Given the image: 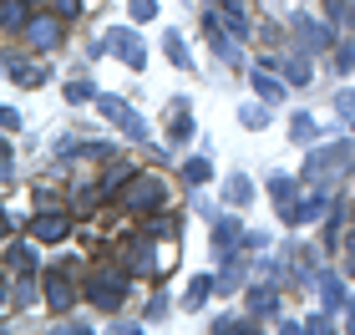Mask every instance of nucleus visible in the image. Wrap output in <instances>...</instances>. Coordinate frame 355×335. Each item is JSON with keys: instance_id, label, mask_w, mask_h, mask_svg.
<instances>
[{"instance_id": "1", "label": "nucleus", "mask_w": 355, "mask_h": 335, "mask_svg": "<svg viewBox=\"0 0 355 335\" xmlns=\"http://www.w3.org/2000/svg\"><path fill=\"white\" fill-rule=\"evenodd\" d=\"M122 203H127V209H137V214H157L168 203V183L157 178V173H137V178L122 188Z\"/></svg>"}, {"instance_id": "2", "label": "nucleus", "mask_w": 355, "mask_h": 335, "mask_svg": "<svg viewBox=\"0 0 355 335\" xmlns=\"http://www.w3.org/2000/svg\"><path fill=\"white\" fill-rule=\"evenodd\" d=\"M350 168V142H330V148H315L304 157V183H320L330 173H345Z\"/></svg>"}, {"instance_id": "3", "label": "nucleus", "mask_w": 355, "mask_h": 335, "mask_svg": "<svg viewBox=\"0 0 355 335\" xmlns=\"http://www.w3.org/2000/svg\"><path fill=\"white\" fill-rule=\"evenodd\" d=\"M96 107H102V117H107V122H117V127H122V132L132 137V142H148V122H142V117H137V112L127 107V102H117V97H102V92H96Z\"/></svg>"}, {"instance_id": "4", "label": "nucleus", "mask_w": 355, "mask_h": 335, "mask_svg": "<svg viewBox=\"0 0 355 335\" xmlns=\"http://www.w3.org/2000/svg\"><path fill=\"white\" fill-rule=\"evenodd\" d=\"M122 295H127V284H122L117 269H102V275H92V284H87V300L96 310H117Z\"/></svg>"}, {"instance_id": "5", "label": "nucleus", "mask_w": 355, "mask_h": 335, "mask_svg": "<svg viewBox=\"0 0 355 335\" xmlns=\"http://www.w3.org/2000/svg\"><path fill=\"white\" fill-rule=\"evenodd\" d=\"M41 290H46V305H51L56 315L76 305V284H71V275H67V264L51 269V275H41Z\"/></svg>"}, {"instance_id": "6", "label": "nucleus", "mask_w": 355, "mask_h": 335, "mask_svg": "<svg viewBox=\"0 0 355 335\" xmlns=\"http://www.w3.org/2000/svg\"><path fill=\"white\" fill-rule=\"evenodd\" d=\"M61 26H67V21H61L56 10H51V15H31L26 41H31V46H41V51H56V46H61Z\"/></svg>"}, {"instance_id": "7", "label": "nucleus", "mask_w": 355, "mask_h": 335, "mask_svg": "<svg viewBox=\"0 0 355 335\" xmlns=\"http://www.w3.org/2000/svg\"><path fill=\"white\" fill-rule=\"evenodd\" d=\"M107 36H112V51H117L132 71L142 67V61H148V46H142V36H137L132 26H117V31H107Z\"/></svg>"}, {"instance_id": "8", "label": "nucleus", "mask_w": 355, "mask_h": 335, "mask_svg": "<svg viewBox=\"0 0 355 335\" xmlns=\"http://www.w3.org/2000/svg\"><path fill=\"white\" fill-rule=\"evenodd\" d=\"M67 234H71V214H41V218H31V239H36V244H61Z\"/></svg>"}, {"instance_id": "9", "label": "nucleus", "mask_w": 355, "mask_h": 335, "mask_svg": "<svg viewBox=\"0 0 355 335\" xmlns=\"http://www.w3.org/2000/svg\"><path fill=\"white\" fill-rule=\"evenodd\" d=\"M295 31H300L304 51H325V46L335 41V36H330V26H325V21H315V15H295Z\"/></svg>"}, {"instance_id": "10", "label": "nucleus", "mask_w": 355, "mask_h": 335, "mask_svg": "<svg viewBox=\"0 0 355 335\" xmlns=\"http://www.w3.org/2000/svg\"><path fill=\"white\" fill-rule=\"evenodd\" d=\"M320 214H330V194H325V188L310 194L304 203H289V209H284V223H310V218H320Z\"/></svg>"}, {"instance_id": "11", "label": "nucleus", "mask_w": 355, "mask_h": 335, "mask_svg": "<svg viewBox=\"0 0 355 335\" xmlns=\"http://www.w3.org/2000/svg\"><path fill=\"white\" fill-rule=\"evenodd\" d=\"M249 82H254V92H259L269 107H279V102H284V82H279V76H274L269 67H254V71H249Z\"/></svg>"}, {"instance_id": "12", "label": "nucleus", "mask_w": 355, "mask_h": 335, "mask_svg": "<svg viewBox=\"0 0 355 335\" xmlns=\"http://www.w3.org/2000/svg\"><path fill=\"white\" fill-rule=\"evenodd\" d=\"M6 76H10V82H21V87H41L46 82V67H31V61H21V56H6Z\"/></svg>"}, {"instance_id": "13", "label": "nucleus", "mask_w": 355, "mask_h": 335, "mask_svg": "<svg viewBox=\"0 0 355 335\" xmlns=\"http://www.w3.org/2000/svg\"><path fill=\"white\" fill-rule=\"evenodd\" d=\"M279 305V280L274 284H259V290H249V315H269Z\"/></svg>"}, {"instance_id": "14", "label": "nucleus", "mask_w": 355, "mask_h": 335, "mask_svg": "<svg viewBox=\"0 0 355 335\" xmlns=\"http://www.w3.org/2000/svg\"><path fill=\"white\" fill-rule=\"evenodd\" d=\"M214 21H218L223 31H229V36H244V31H249V21H244V10H239V6H223V10H214Z\"/></svg>"}, {"instance_id": "15", "label": "nucleus", "mask_w": 355, "mask_h": 335, "mask_svg": "<svg viewBox=\"0 0 355 335\" xmlns=\"http://www.w3.org/2000/svg\"><path fill=\"white\" fill-rule=\"evenodd\" d=\"M26 6H31V0H6V10H0V21H6V31H26V26H31Z\"/></svg>"}, {"instance_id": "16", "label": "nucleus", "mask_w": 355, "mask_h": 335, "mask_svg": "<svg viewBox=\"0 0 355 335\" xmlns=\"http://www.w3.org/2000/svg\"><path fill=\"white\" fill-rule=\"evenodd\" d=\"M234 239H249V234H239V223H234V218H218V229H214V249H218V254H229V249H234Z\"/></svg>"}, {"instance_id": "17", "label": "nucleus", "mask_w": 355, "mask_h": 335, "mask_svg": "<svg viewBox=\"0 0 355 335\" xmlns=\"http://www.w3.org/2000/svg\"><path fill=\"white\" fill-rule=\"evenodd\" d=\"M269 194H274V209H289V203H295V178H279V173H274L269 178Z\"/></svg>"}, {"instance_id": "18", "label": "nucleus", "mask_w": 355, "mask_h": 335, "mask_svg": "<svg viewBox=\"0 0 355 335\" xmlns=\"http://www.w3.org/2000/svg\"><path fill=\"white\" fill-rule=\"evenodd\" d=\"M214 290H218V284H214V280H208V275H198V280H193V284H188V295H183V305H188V310H198V305H203V300H208V295H214Z\"/></svg>"}, {"instance_id": "19", "label": "nucleus", "mask_w": 355, "mask_h": 335, "mask_svg": "<svg viewBox=\"0 0 355 335\" xmlns=\"http://www.w3.org/2000/svg\"><path fill=\"white\" fill-rule=\"evenodd\" d=\"M223 194H229V203H239V209H244V203L254 198V183L244 178V173H234V178L223 183Z\"/></svg>"}, {"instance_id": "20", "label": "nucleus", "mask_w": 355, "mask_h": 335, "mask_svg": "<svg viewBox=\"0 0 355 335\" xmlns=\"http://www.w3.org/2000/svg\"><path fill=\"white\" fill-rule=\"evenodd\" d=\"M6 264H10V269H36V249H31V244H21V239H15V244L6 249Z\"/></svg>"}, {"instance_id": "21", "label": "nucleus", "mask_w": 355, "mask_h": 335, "mask_svg": "<svg viewBox=\"0 0 355 335\" xmlns=\"http://www.w3.org/2000/svg\"><path fill=\"white\" fill-rule=\"evenodd\" d=\"M26 300H36V275L21 280V284H10V295H6V310H21Z\"/></svg>"}, {"instance_id": "22", "label": "nucleus", "mask_w": 355, "mask_h": 335, "mask_svg": "<svg viewBox=\"0 0 355 335\" xmlns=\"http://www.w3.org/2000/svg\"><path fill=\"white\" fill-rule=\"evenodd\" d=\"M320 280V300H325V305L335 310V305H340V300H345V290H340V280H335V275H315Z\"/></svg>"}, {"instance_id": "23", "label": "nucleus", "mask_w": 355, "mask_h": 335, "mask_svg": "<svg viewBox=\"0 0 355 335\" xmlns=\"http://www.w3.org/2000/svg\"><path fill=\"white\" fill-rule=\"evenodd\" d=\"M239 117H244V127H254V132H259V127L269 122V102H249V107H239Z\"/></svg>"}, {"instance_id": "24", "label": "nucleus", "mask_w": 355, "mask_h": 335, "mask_svg": "<svg viewBox=\"0 0 355 335\" xmlns=\"http://www.w3.org/2000/svg\"><path fill=\"white\" fill-rule=\"evenodd\" d=\"M163 51H168V61H173V67H193V56H188L183 36H163Z\"/></svg>"}, {"instance_id": "25", "label": "nucleus", "mask_w": 355, "mask_h": 335, "mask_svg": "<svg viewBox=\"0 0 355 335\" xmlns=\"http://www.w3.org/2000/svg\"><path fill=\"white\" fill-rule=\"evenodd\" d=\"M173 112H178V117H173V127H168V137H173V142H188V137H193V122L183 117V102H173Z\"/></svg>"}, {"instance_id": "26", "label": "nucleus", "mask_w": 355, "mask_h": 335, "mask_svg": "<svg viewBox=\"0 0 355 335\" xmlns=\"http://www.w3.org/2000/svg\"><path fill=\"white\" fill-rule=\"evenodd\" d=\"M67 102H96V87L87 76H76V82H67Z\"/></svg>"}, {"instance_id": "27", "label": "nucleus", "mask_w": 355, "mask_h": 335, "mask_svg": "<svg viewBox=\"0 0 355 335\" xmlns=\"http://www.w3.org/2000/svg\"><path fill=\"white\" fill-rule=\"evenodd\" d=\"M183 173H188V183H208V178H214V163H208V157H193Z\"/></svg>"}, {"instance_id": "28", "label": "nucleus", "mask_w": 355, "mask_h": 335, "mask_svg": "<svg viewBox=\"0 0 355 335\" xmlns=\"http://www.w3.org/2000/svg\"><path fill=\"white\" fill-rule=\"evenodd\" d=\"M289 82H295V87L310 82V56H289Z\"/></svg>"}, {"instance_id": "29", "label": "nucleus", "mask_w": 355, "mask_h": 335, "mask_svg": "<svg viewBox=\"0 0 355 335\" xmlns=\"http://www.w3.org/2000/svg\"><path fill=\"white\" fill-rule=\"evenodd\" d=\"M157 15V0H132V21H153Z\"/></svg>"}, {"instance_id": "30", "label": "nucleus", "mask_w": 355, "mask_h": 335, "mask_svg": "<svg viewBox=\"0 0 355 335\" xmlns=\"http://www.w3.org/2000/svg\"><path fill=\"white\" fill-rule=\"evenodd\" d=\"M289 132H295V142H310V137H315V122H310V117H295Z\"/></svg>"}, {"instance_id": "31", "label": "nucleus", "mask_w": 355, "mask_h": 335, "mask_svg": "<svg viewBox=\"0 0 355 335\" xmlns=\"http://www.w3.org/2000/svg\"><path fill=\"white\" fill-rule=\"evenodd\" d=\"M51 10L61 15V21H71V15H76V0H51Z\"/></svg>"}, {"instance_id": "32", "label": "nucleus", "mask_w": 355, "mask_h": 335, "mask_svg": "<svg viewBox=\"0 0 355 335\" xmlns=\"http://www.w3.org/2000/svg\"><path fill=\"white\" fill-rule=\"evenodd\" d=\"M350 330H355V305H350Z\"/></svg>"}, {"instance_id": "33", "label": "nucleus", "mask_w": 355, "mask_h": 335, "mask_svg": "<svg viewBox=\"0 0 355 335\" xmlns=\"http://www.w3.org/2000/svg\"><path fill=\"white\" fill-rule=\"evenodd\" d=\"M31 6H36V0H31Z\"/></svg>"}, {"instance_id": "34", "label": "nucleus", "mask_w": 355, "mask_h": 335, "mask_svg": "<svg viewBox=\"0 0 355 335\" xmlns=\"http://www.w3.org/2000/svg\"><path fill=\"white\" fill-rule=\"evenodd\" d=\"M350 122H355V117H350Z\"/></svg>"}]
</instances>
